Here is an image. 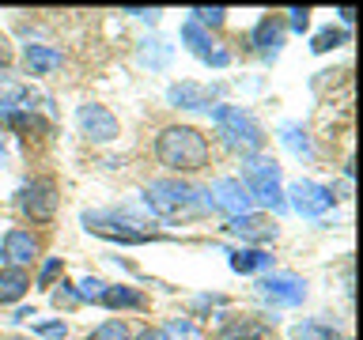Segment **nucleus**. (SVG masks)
Here are the masks:
<instances>
[{"mask_svg":"<svg viewBox=\"0 0 363 340\" xmlns=\"http://www.w3.org/2000/svg\"><path fill=\"white\" fill-rule=\"evenodd\" d=\"M144 204L159 215V220H167V223L197 220V215L212 212L208 193H204L201 186H189V181H178V178L152 181V186L144 189Z\"/></svg>","mask_w":363,"mask_h":340,"instance_id":"nucleus-1","label":"nucleus"},{"mask_svg":"<svg viewBox=\"0 0 363 340\" xmlns=\"http://www.w3.org/2000/svg\"><path fill=\"white\" fill-rule=\"evenodd\" d=\"M155 159L178 174H197L208 166V140L193 125H170L155 136Z\"/></svg>","mask_w":363,"mask_h":340,"instance_id":"nucleus-2","label":"nucleus"},{"mask_svg":"<svg viewBox=\"0 0 363 340\" xmlns=\"http://www.w3.org/2000/svg\"><path fill=\"white\" fill-rule=\"evenodd\" d=\"M212 125H216V132L223 136V144L231 147V152H242L246 159L261 155V147H265V129H261L257 118L242 106H212Z\"/></svg>","mask_w":363,"mask_h":340,"instance_id":"nucleus-3","label":"nucleus"},{"mask_svg":"<svg viewBox=\"0 0 363 340\" xmlns=\"http://www.w3.org/2000/svg\"><path fill=\"white\" fill-rule=\"evenodd\" d=\"M242 186L250 193V200H257L261 208L288 212V200H284V189H280V166H277V159L250 155L246 163H242Z\"/></svg>","mask_w":363,"mask_h":340,"instance_id":"nucleus-4","label":"nucleus"},{"mask_svg":"<svg viewBox=\"0 0 363 340\" xmlns=\"http://www.w3.org/2000/svg\"><path fill=\"white\" fill-rule=\"evenodd\" d=\"M284 200H288V208L299 212L303 220H318V215H325V212L337 204L333 189H329V186H318V181H306V178L291 181V186L284 189Z\"/></svg>","mask_w":363,"mask_h":340,"instance_id":"nucleus-5","label":"nucleus"},{"mask_svg":"<svg viewBox=\"0 0 363 340\" xmlns=\"http://www.w3.org/2000/svg\"><path fill=\"white\" fill-rule=\"evenodd\" d=\"M16 208L34 223H50L53 212H57V189L53 181L45 178H34V181H23L19 193H16Z\"/></svg>","mask_w":363,"mask_h":340,"instance_id":"nucleus-6","label":"nucleus"},{"mask_svg":"<svg viewBox=\"0 0 363 340\" xmlns=\"http://www.w3.org/2000/svg\"><path fill=\"white\" fill-rule=\"evenodd\" d=\"M204 193H208L212 208L223 212L227 220H238V215H246L250 208H254V200H250V193H246V186L238 178H216Z\"/></svg>","mask_w":363,"mask_h":340,"instance_id":"nucleus-7","label":"nucleus"},{"mask_svg":"<svg viewBox=\"0 0 363 340\" xmlns=\"http://www.w3.org/2000/svg\"><path fill=\"white\" fill-rule=\"evenodd\" d=\"M84 227L99 238H110V242H125V246H144L152 242L147 231H133L136 223H125L118 215H106V212H84Z\"/></svg>","mask_w":363,"mask_h":340,"instance_id":"nucleus-8","label":"nucleus"},{"mask_svg":"<svg viewBox=\"0 0 363 340\" xmlns=\"http://www.w3.org/2000/svg\"><path fill=\"white\" fill-rule=\"evenodd\" d=\"M257 295L277 306H299L306 299V283L299 276H288V272H272V276L257 280Z\"/></svg>","mask_w":363,"mask_h":340,"instance_id":"nucleus-9","label":"nucleus"},{"mask_svg":"<svg viewBox=\"0 0 363 340\" xmlns=\"http://www.w3.org/2000/svg\"><path fill=\"white\" fill-rule=\"evenodd\" d=\"M76 121H79V129H84L87 140H95V144H110L113 136H118V118H113L106 106H99V102L79 106L76 110Z\"/></svg>","mask_w":363,"mask_h":340,"instance_id":"nucleus-10","label":"nucleus"},{"mask_svg":"<svg viewBox=\"0 0 363 340\" xmlns=\"http://www.w3.org/2000/svg\"><path fill=\"white\" fill-rule=\"evenodd\" d=\"M182 42H186L189 53L197 57V61H204V64H212V68H227V64H231V53L216 50V45H212V34L204 30V27H197L193 19L182 23Z\"/></svg>","mask_w":363,"mask_h":340,"instance_id":"nucleus-11","label":"nucleus"},{"mask_svg":"<svg viewBox=\"0 0 363 340\" xmlns=\"http://www.w3.org/2000/svg\"><path fill=\"white\" fill-rule=\"evenodd\" d=\"M0 257L8 261V268H27L38 257V238L30 231H23V227H11L4 234V242H0Z\"/></svg>","mask_w":363,"mask_h":340,"instance_id":"nucleus-12","label":"nucleus"},{"mask_svg":"<svg viewBox=\"0 0 363 340\" xmlns=\"http://www.w3.org/2000/svg\"><path fill=\"white\" fill-rule=\"evenodd\" d=\"M227 231L238 234L242 242H272L277 238V223L269 215H257V212H246L238 220H227Z\"/></svg>","mask_w":363,"mask_h":340,"instance_id":"nucleus-13","label":"nucleus"},{"mask_svg":"<svg viewBox=\"0 0 363 340\" xmlns=\"http://www.w3.org/2000/svg\"><path fill=\"white\" fill-rule=\"evenodd\" d=\"M212 98H216V91L212 87H201V84H174L167 91V102L170 106H178V110H212Z\"/></svg>","mask_w":363,"mask_h":340,"instance_id":"nucleus-14","label":"nucleus"},{"mask_svg":"<svg viewBox=\"0 0 363 340\" xmlns=\"http://www.w3.org/2000/svg\"><path fill=\"white\" fill-rule=\"evenodd\" d=\"M61 50H53V45H42V42H30V45H23V64H27V72L30 76H50L61 68Z\"/></svg>","mask_w":363,"mask_h":340,"instance_id":"nucleus-15","label":"nucleus"},{"mask_svg":"<svg viewBox=\"0 0 363 340\" xmlns=\"http://www.w3.org/2000/svg\"><path fill=\"white\" fill-rule=\"evenodd\" d=\"M250 45H254V50L261 53V57H277L280 53V45H284V23L280 19H272V16H265L254 27V34H250Z\"/></svg>","mask_w":363,"mask_h":340,"instance_id":"nucleus-16","label":"nucleus"},{"mask_svg":"<svg viewBox=\"0 0 363 340\" xmlns=\"http://www.w3.org/2000/svg\"><path fill=\"white\" fill-rule=\"evenodd\" d=\"M269 322H261V317H231V322L220 325V333L216 340H269Z\"/></svg>","mask_w":363,"mask_h":340,"instance_id":"nucleus-17","label":"nucleus"},{"mask_svg":"<svg viewBox=\"0 0 363 340\" xmlns=\"http://www.w3.org/2000/svg\"><path fill=\"white\" fill-rule=\"evenodd\" d=\"M227 265H231V272H238V276H254V272H265L272 268V257L265 254V249H227Z\"/></svg>","mask_w":363,"mask_h":340,"instance_id":"nucleus-18","label":"nucleus"},{"mask_svg":"<svg viewBox=\"0 0 363 340\" xmlns=\"http://www.w3.org/2000/svg\"><path fill=\"white\" fill-rule=\"evenodd\" d=\"M99 306H106V310H144V295L136 288H125V283H106Z\"/></svg>","mask_w":363,"mask_h":340,"instance_id":"nucleus-19","label":"nucleus"},{"mask_svg":"<svg viewBox=\"0 0 363 340\" xmlns=\"http://www.w3.org/2000/svg\"><path fill=\"white\" fill-rule=\"evenodd\" d=\"M30 288V276H27V268H0V306H11V302H19L23 295H27Z\"/></svg>","mask_w":363,"mask_h":340,"instance_id":"nucleus-20","label":"nucleus"},{"mask_svg":"<svg viewBox=\"0 0 363 340\" xmlns=\"http://www.w3.org/2000/svg\"><path fill=\"white\" fill-rule=\"evenodd\" d=\"M280 144L288 147L295 159H314L311 136H306V129H303V125H295V121H284V125H280Z\"/></svg>","mask_w":363,"mask_h":340,"instance_id":"nucleus-21","label":"nucleus"},{"mask_svg":"<svg viewBox=\"0 0 363 340\" xmlns=\"http://www.w3.org/2000/svg\"><path fill=\"white\" fill-rule=\"evenodd\" d=\"M159 333H163V340H204L193 317H170V322L159 329Z\"/></svg>","mask_w":363,"mask_h":340,"instance_id":"nucleus-22","label":"nucleus"},{"mask_svg":"<svg viewBox=\"0 0 363 340\" xmlns=\"http://www.w3.org/2000/svg\"><path fill=\"white\" fill-rule=\"evenodd\" d=\"M291 340H340V333L333 325H322V322H299L291 329Z\"/></svg>","mask_w":363,"mask_h":340,"instance_id":"nucleus-23","label":"nucleus"},{"mask_svg":"<svg viewBox=\"0 0 363 340\" xmlns=\"http://www.w3.org/2000/svg\"><path fill=\"white\" fill-rule=\"evenodd\" d=\"M87 340H129V325H125L121 317H106L102 325L91 329Z\"/></svg>","mask_w":363,"mask_h":340,"instance_id":"nucleus-24","label":"nucleus"},{"mask_svg":"<svg viewBox=\"0 0 363 340\" xmlns=\"http://www.w3.org/2000/svg\"><path fill=\"white\" fill-rule=\"evenodd\" d=\"M140 64H152V68H167L170 64V45L167 42H144V50H140Z\"/></svg>","mask_w":363,"mask_h":340,"instance_id":"nucleus-25","label":"nucleus"},{"mask_svg":"<svg viewBox=\"0 0 363 340\" xmlns=\"http://www.w3.org/2000/svg\"><path fill=\"white\" fill-rule=\"evenodd\" d=\"M345 42H348V30L325 27V30H318V34H314L311 50H314V53H329V50H337V45H345Z\"/></svg>","mask_w":363,"mask_h":340,"instance_id":"nucleus-26","label":"nucleus"},{"mask_svg":"<svg viewBox=\"0 0 363 340\" xmlns=\"http://www.w3.org/2000/svg\"><path fill=\"white\" fill-rule=\"evenodd\" d=\"M50 302L57 306V310H72V306H79L76 283H68V280H61V283H57V291L50 295Z\"/></svg>","mask_w":363,"mask_h":340,"instance_id":"nucleus-27","label":"nucleus"},{"mask_svg":"<svg viewBox=\"0 0 363 340\" xmlns=\"http://www.w3.org/2000/svg\"><path fill=\"white\" fill-rule=\"evenodd\" d=\"M189 16H193V23H197V27H223L227 8H193Z\"/></svg>","mask_w":363,"mask_h":340,"instance_id":"nucleus-28","label":"nucleus"},{"mask_svg":"<svg viewBox=\"0 0 363 340\" xmlns=\"http://www.w3.org/2000/svg\"><path fill=\"white\" fill-rule=\"evenodd\" d=\"M102 288H106L102 280H95V276H84V280L76 283V295H79V302H99V299H102Z\"/></svg>","mask_w":363,"mask_h":340,"instance_id":"nucleus-29","label":"nucleus"},{"mask_svg":"<svg viewBox=\"0 0 363 340\" xmlns=\"http://www.w3.org/2000/svg\"><path fill=\"white\" fill-rule=\"evenodd\" d=\"M34 336H45V340H65L68 336V325L61 317H53V322H34Z\"/></svg>","mask_w":363,"mask_h":340,"instance_id":"nucleus-30","label":"nucleus"},{"mask_svg":"<svg viewBox=\"0 0 363 340\" xmlns=\"http://www.w3.org/2000/svg\"><path fill=\"white\" fill-rule=\"evenodd\" d=\"M61 272H65V261L61 257H50L42 265V272H38V288H53V280L61 276Z\"/></svg>","mask_w":363,"mask_h":340,"instance_id":"nucleus-31","label":"nucleus"},{"mask_svg":"<svg viewBox=\"0 0 363 340\" xmlns=\"http://www.w3.org/2000/svg\"><path fill=\"white\" fill-rule=\"evenodd\" d=\"M288 27H291L295 34H303L306 27H311V11H306V8H291V11H288Z\"/></svg>","mask_w":363,"mask_h":340,"instance_id":"nucleus-32","label":"nucleus"},{"mask_svg":"<svg viewBox=\"0 0 363 340\" xmlns=\"http://www.w3.org/2000/svg\"><path fill=\"white\" fill-rule=\"evenodd\" d=\"M125 16H136V19H144V23H159L163 11H159V8H125Z\"/></svg>","mask_w":363,"mask_h":340,"instance_id":"nucleus-33","label":"nucleus"},{"mask_svg":"<svg viewBox=\"0 0 363 340\" xmlns=\"http://www.w3.org/2000/svg\"><path fill=\"white\" fill-rule=\"evenodd\" d=\"M27 317H34V306H23V310H16V317H11V322H27Z\"/></svg>","mask_w":363,"mask_h":340,"instance_id":"nucleus-34","label":"nucleus"},{"mask_svg":"<svg viewBox=\"0 0 363 340\" xmlns=\"http://www.w3.org/2000/svg\"><path fill=\"white\" fill-rule=\"evenodd\" d=\"M136 340H163V333H159V329H144V333L136 336Z\"/></svg>","mask_w":363,"mask_h":340,"instance_id":"nucleus-35","label":"nucleus"},{"mask_svg":"<svg viewBox=\"0 0 363 340\" xmlns=\"http://www.w3.org/2000/svg\"><path fill=\"white\" fill-rule=\"evenodd\" d=\"M337 16L345 19V23H352V19H356V11H352V8H337Z\"/></svg>","mask_w":363,"mask_h":340,"instance_id":"nucleus-36","label":"nucleus"},{"mask_svg":"<svg viewBox=\"0 0 363 340\" xmlns=\"http://www.w3.org/2000/svg\"><path fill=\"white\" fill-rule=\"evenodd\" d=\"M4 159H8V155H4V147H0V166H4Z\"/></svg>","mask_w":363,"mask_h":340,"instance_id":"nucleus-37","label":"nucleus"},{"mask_svg":"<svg viewBox=\"0 0 363 340\" xmlns=\"http://www.w3.org/2000/svg\"><path fill=\"white\" fill-rule=\"evenodd\" d=\"M11 340H27V336H11Z\"/></svg>","mask_w":363,"mask_h":340,"instance_id":"nucleus-38","label":"nucleus"}]
</instances>
